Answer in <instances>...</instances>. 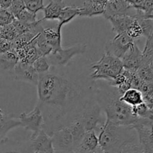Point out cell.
Instances as JSON below:
<instances>
[{"instance_id": "cell-1", "label": "cell", "mask_w": 153, "mask_h": 153, "mask_svg": "<svg viewBox=\"0 0 153 153\" xmlns=\"http://www.w3.org/2000/svg\"><path fill=\"white\" fill-rule=\"evenodd\" d=\"M95 87L90 75L79 73L68 64L51 67L48 73L40 75L37 106L44 117V131L51 137L79 118L95 100Z\"/></svg>"}, {"instance_id": "cell-2", "label": "cell", "mask_w": 153, "mask_h": 153, "mask_svg": "<svg viewBox=\"0 0 153 153\" xmlns=\"http://www.w3.org/2000/svg\"><path fill=\"white\" fill-rule=\"evenodd\" d=\"M122 95L116 88L107 85L95 87V100L106 115V121L114 125L132 126L138 117L132 107L121 101Z\"/></svg>"}, {"instance_id": "cell-3", "label": "cell", "mask_w": 153, "mask_h": 153, "mask_svg": "<svg viewBox=\"0 0 153 153\" xmlns=\"http://www.w3.org/2000/svg\"><path fill=\"white\" fill-rule=\"evenodd\" d=\"M99 146L105 153H117L128 144L139 143L136 130L132 126H118L105 120L98 131Z\"/></svg>"}, {"instance_id": "cell-4", "label": "cell", "mask_w": 153, "mask_h": 153, "mask_svg": "<svg viewBox=\"0 0 153 153\" xmlns=\"http://www.w3.org/2000/svg\"><path fill=\"white\" fill-rule=\"evenodd\" d=\"M124 69L122 60L108 53H104L100 59L91 66L93 70L90 74L93 81L105 80L107 82L115 79Z\"/></svg>"}, {"instance_id": "cell-5", "label": "cell", "mask_w": 153, "mask_h": 153, "mask_svg": "<svg viewBox=\"0 0 153 153\" xmlns=\"http://www.w3.org/2000/svg\"><path fill=\"white\" fill-rule=\"evenodd\" d=\"M86 43H78L68 48H62L58 52H52L46 56L51 67H65L72 58L77 55L83 54L86 51Z\"/></svg>"}, {"instance_id": "cell-6", "label": "cell", "mask_w": 153, "mask_h": 153, "mask_svg": "<svg viewBox=\"0 0 153 153\" xmlns=\"http://www.w3.org/2000/svg\"><path fill=\"white\" fill-rule=\"evenodd\" d=\"M132 127L137 133L141 152L153 153V120L138 118Z\"/></svg>"}, {"instance_id": "cell-7", "label": "cell", "mask_w": 153, "mask_h": 153, "mask_svg": "<svg viewBox=\"0 0 153 153\" xmlns=\"http://www.w3.org/2000/svg\"><path fill=\"white\" fill-rule=\"evenodd\" d=\"M80 117L83 123L86 131H98L102 125L105 123L102 118V110L96 100L88 104Z\"/></svg>"}, {"instance_id": "cell-8", "label": "cell", "mask_w": 153, "mask_h": 153, "mask_svg": "<svg viewBox=\"0 0 153 153\" xmlns=\"http://www.w3.org/2000/svg\"><path fill=\"white\" fill-rule=\"evenodd\" d=\"M134 43V40L130 38L126 33L116 34L115 37L106 43L105 53H108L122 60Z\"/></svg>"}, {"instance_id": "cell-9", "label": "cell", "mask_w": 153, "mask_h": 153, "mask_svg": "<svg viewBox=\"0 0 153 153\" xmlns=\"http://www.w3.org/2000/svg\"><path fill=\"white\" fill-rule=\"evenodd\" d=\"M21 126L25 129L32 131L30 138L37 135L44 126V117L40 109L37 105L29 113L20 114L19 117Z\"/></svg>"}, {"instance_id": "cell-10", "label": "cell", "mask_w": 153, "mask_h": 153, "mask_svg": "<svg viewBox=\"0 0 153 153\" xmlns=\"http://www.w3.org/2000/svg\"><path fill=\"white\" fill-rule=\"evenodd\" d=\"M54 153H69L74 150V139L68 127L57 130L51 136Z\"/></svg>"}, {"instance_id": "cell-11", "label": "cell", "mask_w": 153, "mask_h": 153, "mask_svg": "<svg viewBox=\"0 0 153 153\" xmlns=\"http://www.w3.org/2000/svg\"><path fill=\"white\" fill-rule=\"evenodd\" d=\"M136 10L131 7L128 1L124 0H107L105 5L104 16L106 19L118 16H134Z\"/></svg>"}, {"instance_id": "cell-12", "label": "cell", "mask_w": 153, "mask_h": 153, "mask_svg": "<svg viewBox=\"0 0 153 153\" xmlns=\"http://www.w3.org/2000/svg\"><path fill=\"white\" fill-rule=\"evenodd\" d=\"M123 67L131 73H136L142 63V52L136 43H134L122 59Z\"/></svg>"}, {"instance_id": "cell-13", "label": "cell", "mask_w": 153, "mask_h": 153, "mask_svg": "<svg viewBox=\"0 0 153 153\" xmlns=\"http://www.w3.org/2000/svg\"><path fill=\"white\" fill-rule=\"evenodd\" d=\"M14 79L18 81L28 82L32 85H38L39 75L34 70L32 64H25L19 61L14 72Z\"/></svg>"}, {"instance_id": "cell-14", "label": "cell", "mask_w": 153, "mask_h": 153, "mask_svg": "<svg viewBox=\"0 0 153 153\" xmlns=\"http://www.w3.org/2000/svg\"><path fill=\"white\" fill-rule=\"evenodd\" d=\"M20 126L19 118L5 113L0 108V144L8 138L7 134L9 131Z\"/></svg>"}, {"instance_id": "cell-15", "label": "cell", "mask_w": 153, "mask_h": 153, "mask_svg": "<svg viewBox=\"0 0 153 153\" xmlns=\"http://www.w3.org/2000/svg\"><path fill=\"white\" fill-rule=\"evenodd\" d=\"M33 151H40L46 153H54L52 137L44 130L29 140Z\"/></svg>"}, {"instance_id": "cell-16", "label": "cell", "mask_w": 153, "mask_h": 153, "mask_svg": "<svg viewBox=\"0 0 153 153\" xmlns=\"http://www.w3.org/2000/svg\"><path fill=\"white\" fill-rule=\"evenodd\" d=\"M107 0H87L84 1L82 7H80L79 16L92 17L104 14L105 5Z\"/></svg>"}, {"instance_id": "cell-17", "label": "cell", "mask_w": 153, "mask_h": 153, "mask_svg": "<svg viewBox=\"0 0 153 153\" xmlns=\"http://www.w3.org/2000/svg\"><path fill=\"white\" fill-rule=\"evenodd\" d=\"M30 141L25 142L16 141L7 138L0 144V153H32Z\"/></svg>"}, {"instance_id": "cell-18", "label": "cell", "mask_w": 153, "mask_h": 153, "mask_svg": "<svg viewBox=\"0 0 153 153\" xmlns=\"http://www.w3.org/2000/svg\"><path fill=\"white\" fill-rule=\"evenodd\" d=\"M99 147L98 137L94 131H86L79 146L74 150L75 153H88Z\"/></svg>"}, {"instance_id": "cell-19", "label": "cell", "mask_w": 153, "mask_h": 153, "mask_svg": "<svg viewBox=\"0 0 153 153\" xmlns=\"http://www.w3.org/2000/svg\"><path fill=\"white\" fill-rule=\"evenodd\" d=\"M42 34L44 37L47 44L52 49V52H58V50L62 49L61 30L58 29L56 26L54 28H44Z\"/></svg>"}, {"instance_id": "cell-20", "label": "cell", "mask_w": 153, "mask_h": 153, "mask_svg": "<svg viewBox=\"0 0 153 153\" xmlns=\"http://www.w3.org/2000/svg\"><path fill=\"white\" fill-rule=\"evenodd\" d=\"M134 16H118L110 18L108 20L112 25V31L116 34L126 33L128 27L134 20Z\"/></svg>"}, {"instance_id": "cell-21", "label": "cell", "mask_w": 153, "mask_h": 153, "mask_svg": "<svg viewBox=\"0 0 153 153\" xmlns=\"http://www.w3.org/2000/svg\"><path fill=\"white\" fill-rule=\"evenodd\" d=\"M65 7V2L64 1H50L49 4L44 8V16L41 21L55 20L58 19L62 10Z\"/></svg>"}, {"instance_id": "cell-22", "label": "cell", "mask_w": 153, "mask_h": 153, "mask_svg": "<svg viewBox=\"0 0 153 153\" xmlns=\"http://www.w3.org/2000/svg\"><path fill=\"white\" fill-rule=\"evenodd\" d=\"M18 62L19 58L13 49L0 55V69L4 71L14 74L15 67Z\"/></svg>"}, {"instance_id": "cell-23", "label": "cell", "mask_w": 153, "mask_h": 153, "mask_svg": "<svg viewBox=\"0 0 153 153\" xmlns=\"http://www.w3.org/2000/svg\"><path fill=\"white\" fill-rule=\"evenodd\" d=\"M80 13V7L75 5L65 6L60 13V16L58 19V22L56 25V27L59 30H62L63 25L73 20L76 16H79Z\"/></svg>"}, {"instance_id": "cell-24", "label": "cell", "mask_w": 153, "mask_h": 153, "mask_svg": "<svg viewBox=\"0 0 153 153\" xmlns=\"http://www.w3.org/2000/svg\"><path fill=\"white\" fill-rule=\"evenodd\" d=\"M69 130L73 136L74 139V150L77 148L83 137L84 134L86 133L85 127H84L83 123L80 117L77 118L75 120H74L70 125L68 126Z\"/></svg>"}, {"instance_id": "cell-25", "label": "cell", "mask_w": 153, "mask_h": 153, "mask_svg": "<svg viewBox=\"0 0 153 153\" xmlns=\"http://www.w3.org/2000/svg\"><path fill=\"white\" fill-rule=\"evenodd\" d=\"M122 102L130 107L139 105L144 102L143 96L141 92L134 88H130L122 94L120 98Z\"/></svg>"}, {"instance_id": "cell-26", "label": "cell", "mask_w": 153, "mask_h": 153, "mask_svg": "<svg viewBox=\"0 0 153 153\" xmlns=\"http://www.w3.org/2000/svg\"><path fill=\"white\" fill-rule=\"evenodd\" d=\"M142 52V64L153 67V32L146 37Z\"/></svg>"}, {"instance_id": "cell-27", "label": "cell", "mask_w": 153, "mask_h": 153, "mask_svg": "<svg viewBox=\"0 0 153 153\" xmlns=\"http://www.w3.org/2000/svg\"><path fill=\"white\" fill-rule=\"evenodd\" d=\"M136 74L143 82L153 83V67L148 64H142L140 66Z\"/></svg>"}, {"instance_id": "cell-28", "label": "cell", "mask_w": 153, "mask_h": 153, "mask_svg": "<svg viewBox=\"0 0 153 153\" xmlns=\"http://www.w3.org/2000/svg\"><path fill=\"white\" fill-rule=\"evenodd\" d=\"M32 66L39 76L48 73L51 69V66L48 61L46 56H41L38 58L33 63Z\"/></svg>"}, {"instance_id": "cell-29", "label": "cell", "mask_w": 153, "mask_h": 153, "mask_svg": "<svg viewBox=\"0 0 153 153\" xmlns=\"http://www.w3.org/2000/svg\"><path fill=\"white\" fill-rule=\"evenodd\" d=\"M18 37L13 24L0 27V38L13 42Z\"/></svg>"}, {"instance_id": "cell-30", "label": "cell", "mask_w": 153, "mask_h": 153, "mask_svg": "<svg viewBox=\"0 0 153 153\" xmlns=\"http://www.w3.org/2000/svg\"><path fill=\"white\" fill-rule=\"evenodd\" d=\"M126 34H127V35L130 38H131L133 40L140 38V37H141L142 36H143V34H142V28H141L140 25V23L138 22L136 17H135L134 22L131 23V25L128 27L127 31H126Z\"/></svg>"}, {"instance_id": "cell-31", "label": "cell", "mask_w": 153, "mask_h": 153, "mask_svg": "<svg viewBox=\"0 0 153 153\" xmlns=\"http://www.w3.org/2000/svg\"><path fill=\"white\" fill-rule=\"evenodd\" d=\"M36 45L42 56H47L52 52L51 47L47 44L44 37L42 34V31L36 38Z\"/></svg>"}, {"instance_id": "cell-32", "label": "cell", "mask_w": 153, "mask_h": 153, "mask_svg": "<svg viewBox=\"0 0 153 153\" xmlns=\"http://www.w3.org/2000/svg\"><path fill=\"white\" fill-rule=\"evenodd\" d=\"M24 3L26 9L34 14L39 10H43L45 7L43 0H24Z\"/></svg>"}, {"instance_id": "cell-33", "label": "cell", "mask_w": 153, "mask_h": 153, "mask_svg": "<svg viewBox=\"0 0 153 153\" xmlns=\"http://www.w3.org/2000/svg\"><path fill=\"white\" fill-rule=\"evenodd\" d=\"M26 9L25 3L22 0H14L12 1V4L10 8L8 9L9 11L13 14L15 19L18 17L20 14Z\"/></svg>"}, {"instance_id": "cell-34", "label": "cell", "mask_w": 153, "mask_h": 153, "mask_svg": "<svg viewBox=\"0 0 153 153\" xmlns=\"http://www.w3.org/2000/svg\"><path fill=\"white\" fill-rule=\"evenodd\" d=\"M15 17L8 10L0 8V27L13 23Z\"/></svg>"}, {"instance_id": "cell-35", "label": "cell", "mask_w": 153, "mask_h": 153, "mask_svg": "<svg viewBox=\"0 0 153 153\" xmlns=\"http://www.w3.org/2000/svg\"><path fill=\"white\" fill-rule=\"evenodd\" d=\"M16 19L21 21V22H23L28 24L34 23V22L38 21L37 18H36V14L31 13L30 11L27 10L26 9H25V10L18 16Z\"/></svg>"}, {"instance_id": "cell-36", "label": "cell", "mask_w": 153, "mask_h": 153, "mask_svg": "<svg viewBox=\"0 0 153 153\" xmlns=\"http://www.w3.org/2000/svg\"><path fill=\"white\" fill-rule=\"evenodd\" d=\"M140 152H141V150L139 143H134L123 146L117 153H139Z\"/></svg>"}, {"instance_id": "cell-37", "label": "cell", "mask_w": 153, "mask_h": 153, "mask_svg": "<svg viewBox=\"0 0 153 153\" xmlns=\"http://www.w3.org/2000/svg\"><path fill=\"white\" fill-rule=\"evenodd\" d=\"M12 47H13L12 42L0 38V55L11 50Z\"/></svg>"}, {"instance_id": "cell-38", "label": "cell", "mask_w": 153, "mask_h": 153, "mask_svg": "<svg viewBox=\"0 0 153 153\" xmlns=\"http://www.w3.org/2000/svg\"><path fill=\"white\" fill-rule=\"evenodd\" d=\"M12 4V0H0V8L8 10Z\"/></svg>"}, {"instance_id": "cell-39", "label": "cell", "mask_w": 153, "mask_h": 153, "mask_svg": "<svg viewBox=\"0 0 153 153\" xmlns=\"http://www.w3.org/2000/svg\"><path fill=\"white\" fill-rule=\"evenodd\" d=\"M88 153H105V152H104V151L102 150L101 148H100V146H99V147L97 148V149H96L95 150L92 151V152H88Z\"/></svg>"}, {"instance_id": "cell-40", "label": "cell", "mask_w": 153, "mask_h": 153, "mask_svg": "<svg viewBox=\"0 0 153 153\" xmlns=\"http://www.w3.org/2000/svg\"><path fill=\"white\" fill-rule=\"evenodd\" d=\"M32 153H46V152H40V151H33Z\"/></svg>"}, {"instance_id": "cell-41", "label": "cell", "mask_w": 153, "mask_h": 153, "mask_svg": "<svg viewBox=\"0 0 153 153\" xmlns=\"http://www.w3.org/2000/svg\"><path fill=\"white\" fill-rule=\"evenodd\" d=\"M139 153H142V152H139Z\"/></svg>"}, {"instance_id": "cell-42", "label": "cell", "mask_w": 153, "mask_h": 153, "mask_svg": "<svg viewBox=\"0 0 153 153\" xmlns=\"http://www.w3.org/2000/svg\"></svg>"}]
</instances>
